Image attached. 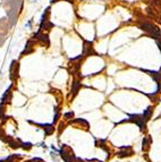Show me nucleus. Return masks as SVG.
Returning <instances> with one entry per match:
<instances>
[{"label":"nucleus","mask_w":161,"mask_h":162,"mask_svg":"<svg viewBox=\"0 0 161 162\" xmlns=\"http://www.w3.org/2000/svg\"><path fill=\"white\" fill-rule=\"evenodd\" d=\"M150 144H151V138L150 136H146V137L143 138V151H146L150 147Z\"/></svg>","instance_id":"nucleus-3"},{"label":"nucleus","mask_w":161,"mask_h":162,"mask_svg":"<svg viewBox=\"0 0 161 162\" xmlns=\"http://www.w3.org/2000/svg\"><path fill=\"white\" fill-rule=\"evenodd\" d=\"M95 55V51L93 50V47H92V42L90 41H84V46H83V56H91Z\"/></svg>","instance_id":"nucleus-2"},{"label":"nucleus","mask_w":161,"mask_h":162,"mask_svg":"<svg viewBox=\"0 0 161 162\" xmlns=\"http://www.w3.org/2000/svg\"><path fill=\"white\" fill-rule=\"evenodd\" d=\"M25 162H42V159H40V158H33V159H31L30 161H25Z\"/></svg>","instance_id":"nucleus-7"},{"label":"nucleus","mask_w":161,"mask_h":162,"mask_svg":"<svg viewBox=\"0 0 161 162\" xmlns=\"http://www.w3.org/2000/svg\"><path fill=\"white\" fill-rule=\"evenodd\" d=\"M66 1H68V2H70V3H74V0H66Z\"/></svg>","instance_id":"nucleus-8"},{"label":"nucleus","mask_w":161,"mask_h":162,"mask_svg":"<svg viewBox=\"0 0 161 162\" xmlns=\"http://www.w3.org/2000/svg\"><path fill=\"white\" fill-rule=\"evenodd\" d=\"M81 89V83L78 82H74L73 84V89H72V92H73V94L75 95L77 92H78V90Z\"/></svg>","instance_id":"nucleus-4"},{"label":"nucleus","mask_w":161,"mask_h":162,"mask_svg":"<svg viewBox=\"0 0 161 162\" xmlns=\"http://www.w3.org/2000/svg\"><path fill=\"white\" fill-rule=\"evenodd\" d=\"M60 154L65 162H74L76 159V156L74 155L72 149H70L69 146H67V145H63V146H61Z\"/></svg>","instance_id":"nucleus-1"},{"label":"nucleus","mask_w":161,"mask_h":162,"mask_svg":"<svg viewBox=\"0 0 161 162\" xmlns=\"http://www.w3.org/2000/svg\"><path fill=\"white\" fill-rule=\"evenodd\" d=\"M64 117H65V119H66V120L72 119V118L74 117V112H72V111H69V112H66L64 115Z\"/></svg>","instance_id":"nucleus-5"},{"label":"nucleus","mask_w":161,"mask_h":162,"mask_svg":"<svg viewBox=\"0 0 161 162\" xmlns=\"http://www.w3.org/2000/svg\"><path fill=\"white\" fill-rule=\"evenodd\" d=\"M24 150H30V149H32V144L31 143H22V145H21Z\"/></svg>","instance_id":"nucleus-6"}]
</instances>
